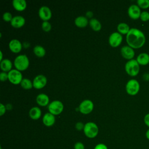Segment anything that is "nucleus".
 <instances>
[{
    "label": "nucleus",
    "instance_id": "obj_1",
    "mask_svg": "<svg viewBox=\"0 0 149 149\" xmlns=\"http://www.w3.org/2000/svg\"><path fill=\"white\" fill-rule=\"evenodd\" d=\"M126 40L129 47L133 49H137L141 48L144 45L146 37L140 30L137 28H132L126 34Z\"/></svg>",
    "mask_w": 149,
    "mask_h": 149
},
{
    "label": "nucleus",
    "instance_id": "obj_2",
    "mask_svg": "<svg viewBox=\"0 0 149 149\" xmlns=\"http://www.w3.org/2000/svg\"><path fill=\"white\" fill-rule=\"evenodd\" d=\"M14 65L16 69L19 71H24L26 70L29 66V59L25 54L19 55L15 58Z\"/></svg>",
    "mask_w": 149,
    "mask_h": 149
},
{
    "label": "nucleus",
    "instance_id": "obj_3",
    "mask_svg": "<svg viewBox=\"0 0 149 149\" xmlns=\"http://www.w3.org/2000/svg\"><path fill=\"white\" fill-rule=\"evenodd\" d=\"M98 127L96 123L93 122H88L84 124L83 129L85 136L89 139L95 138L98 134Z\"/></svg>",
    "mask_w": 149,
    "mask_h": 149
},
{
    "label": "nucleus",
    "instance_id": "obj_4",
    "mask_svg": "<svg viewBox=\"0 0 149 149\" xmlns=\"http://www.w3.org/2000/svg\"><path fill=\"white\" fill-rule=\"evenodd\" d=\"M126 72L130 76H136L138 74L140 70V65L136 59L128 61L125 66Z\"/></svg>",
    "mask_w": 149,
    "mask_h": 149
},
{
    "label": "nucleus",
    "instance_id": "obj_5",
    "mask_svg": "<svg viewBox=\"0 0 149 149\" xmlns=\"http://www.w3.org/2000/svg\"><path fill=\"white\" fill-rule=\"evenodd\" d=\"M140 90V84L136 79L129 80L126 84V91L130 95H136Z\"/></svg>",
    "mask_w": 149,
    "mask_h": 149
},
{
    "label": "nucleus",
    "instance_id": "obj_6",
    "mask_svg": "<svg viewBox=\"0 0 149 149\" xmlns=\"http://www.w3.org/2000/svg\"><path fill=\"white\" fill-rule=\"evenodd\" d=\"M49 112L54 115H58L63 110V104L61 101L54 100L50 102L48 106Z\"/></svg>",
    "mask_w": 149,
    "mask_h": 149
},
{
    "label": "nucleus",
    "instance_id": "obj_7",
    "mask_svg": "<svg viewBox=\"0 0 149 149\" xmlns=\"http://www.w3.org/2000/svg\"><path fill=\"white\" fill-rule=\"evenodd\" d=\"M8 80L9 81L15 85L20 84L23 76L20 71L17 69H12L8 73Z\"/></svg>",
    "mask_w": 149,
    "mask_h": 149
},
{
    "label": "nucleus",
    "instance_id": "obj_8",
    "mask_svg": "<svg viewBox=\"0 0 149 149\" xmlns=\"http://www.w3.org/2000/svg\"><path fill=\"white\" fill-rule=\"evenodd\" d=\"M79 111L83 114H88L94 109V104L90 100H84L81 101L79 106Z\"/></svg>",
    "mask_w": 149,
    "mask_h": 149
},
{
    "label": "nucleus",
    "instance_id": "obj_9",
    "mask_svg": "<svg viewBox=\"0 0 149 149\" xmlns=\"http://www.w3.org/2000/svg\"><path fill=\"white\" fill-rule=\"evenodd\" d=\"M123 37L118 32H113L109 37V44L113 48L118 47L122 42Z\"/></svg>",
    "mask_w": 149,
    "mask_h": 149
},
{
    "label": "nucleus",
    "instance_id": "obj_10",
    "mask_svg": "<svg viewBox=\"0 0 149 149\" xmlns=\"http://www.w3.org/2000/svg\"><path fill=\"white\" fill-rule=\"evenodd\" d=\"M47 83V77L43 74H38L34 78L33 81V85L35 88L41 89L45 86Z\"/></svg>",
    "mask_w": 149,
    "mask_h": 149
},
{
    "label": "nucleus",
    "instance_id": "obj_11",
    "mask_svg": "<svg viewBox=\"0 0 149 149\" xmlns=\"http://www.w3.org/2000/svg\"><path fill=\"white\" fill-rule=\"evenodd\" d=\"M141 13L140 8L137 5H131L127 10L129 16L133 20H137L140 18Z\"/></svg>",
    "mask_w": 149,
    "mask_h": 149
},
{
    "label": "nucleus",
    "instance_id": "obj_12",
    "mask_svg": "<svg viewBox=\"0 0 149 149\" xmlns=\"http://www.w3.org/2000/svg\"><path fill=\"white\" fill-rule=\"evenodd\" d=\"M38 15L44 21H48L52 17V12L47 6H42L38 10Z\"/></svg>",
    "mask_w": 149,
    "mask_h": 149
},
{
    "label": "nucleus",
    "instance_id": "obj_13",
    "mask_svg": "<svg viewBox=\"0 0 149 149\" xmlns=\"http://www.w3.org/2000/svg\"><path fill=\"white\" fill-rule=\"evenodd\" d=\"M120 54L124 58L128 60L133 59V58L135 55L133 48L129 47V45H125L122 47L120 49Z\"/></svg>",
    "mask_w": 149,
    "mask_h": 149
},
{
    "label": "nucleus",
    "instance_id": "obj_14",
    "mask_svg": "<svg viewBox=\"0 0 149 149\" xmlns=\"http://www.w3.org/2000/svg\"><path fill=\"white\" fill-rule=\"evenodd\" d=\"M9 48L10 50L13 53H19L22 48L21 42L17 39H13L10 40L9 43Z\"/></svg>",
    "mask_w": 149,
    "mask_h": 149
},
{
    "label": "nucleus",
    "instance_id": "obj_15",
    "mask_svg": "<svg viewBox=\"0 0 149 149\" xmlns=\"http://www.w3.org/2000/svg\"><path fill=\"white\" fill-rule=\"evenodd\" d=\"M25 22V19L22 16H15L13 17L10 24L14 28L19 29L24 25Z\"/></svg>",
    "mask_w": 149,
    "mask_h": 149
},
{
    "label": "nucleus",
    "instance_id": "obj_16",
    "mask_svg": "<svg viewBox=\"0 0 149 149\" xmlns=\"http://www.w3.org/2000/svg\"><path fill=\"white\" fill-rule=\"evenodd\" d=\"M42 122L47 127L52 126L55 122V115L49 112L45 113L42 117Z\"/></svg>",
    "mask_w": 149,
    "mask_h": 149
},
{
    "label": "nucleus",
    "instance_id": "obj_17",
    "mask_svg": "<svg viewBox=\"0 0 149 149\" xmlns=\"http://www.w3.org/2000/svg\"><path fill=\"white\" fill-rule=\"evenodd\" d=\"M49 101V99L48 96L44 93L39 94L36 97V102L40 106L45 107L48 104Z\"/></svg>",
    "mask_w": 149,
    "mask_h": 149
},
{
    "label": "nucleus",
    "instance_id": "obj_18",
    "mask_svg": "<svg viewBox=\"0 0 149 149\" xmlns=\"http://www.w3.org/2000/svg\"><path fill=\"white\" fill-rule=\"evenodd\" d=\"M12 6L16 10L21 12L26 8L27 3L25 0H13Z\"/></svg>",
    "mask_w": 149,
    "mask_h": 149
},
{
    "label": "nucleus",
    "instance_id": "obj_19",
    "mask_svg": "<svg viewBox=\"0 0 149 149\" xmlns=\"http://www.w3.org/2000/svg\"><path fill=\"white\" fill-rule=\"evenodd\" d=\"M29 114L31 119L37 120L41 116V110L39 107H34L30 109Z\"/></svg>",
    "mask_w": 149,
    "mask_h": 149
},
{
    "label": "nucleus",
    "instance_id": "obj_20",
    "mask_svg": "<svg viewBox=\"0 0 149 149\" xmlns=\"http://www.w3.org/2000/svg\"><path fill=\"white\" fill-rule=\"evenodd\" d=\"M88 23V20L87 17L84 16H79L74 19V24L78 27L83 28L87 26Z\"/></svg>",
    "mask_w": 149,
    "mask_h": 149
},
{
    "label": "nucleus",
    "instance_id": "obj_21",
    "mask_svg": "<svg viewBox=\"0 0 149 149\" xmlns=\"http://www.w3.org/2000/svg\"><path fill=\"white\" fill-rule=\"evenodd\" d=\"M136 61L139 65L145 66L149 63V55L146 52L141 53L137 56Z\"/></svg>",
    "mask_w": 149,
    "mask_h": 149
},
{
    "label": "nucleus",
    "instance_id": "obj_22",
    "mask_svg": "<svg viewBox=\"0 0 149 149\" xmlns=\"http://www.w3.org/2000/svg\"><path fill=\"white\" fill-rule=\"evenodd\" d=\"M0 68L3 72H9L12 70V62L9 59H4L1 61Z\"/></svg>",
    "mask_w": 149,
    "mask_h": 149
},
{
    "label": "nucleus",
    "instance_id": "obj_23",
    "mask_svg": "<svg viewBox=\"0 0 149 149\" xmlns=\"http://www.w3.org/2000/svg\"><path fill=\"white\" fill-rule=\"evenodd\" d=\"M117 30L118 33L121 34H127L130 31V29L127 24L125 23H120L117 26Z\"/></svg>",
    "mask_w": 149,
    "mask_h": 149
},
{
    "label": "nucleus",
    "instance_id": "obj_24",
    "mask_svg": "<svg viewBox=\"0 0 149 149\" xmlns=\"http://www.w3.org/2000/svg\"><path fill=\"white\" fill-rule=\"evenodd\" d=\"M89 24L91 28L94 31H100L101 29V24L99 20L97 19L92 18L89 21Z\"/></svg>",
    "mask_w": 149,
    "mask_h": 149
},
{
    "label": "nucleus",
    "instance_id": "obj_25",
    "mask_svg": "<svg viewBox=\"0 0 149 149\" xmlns=\"http://www.w3.org/2000/svg\"><path fill=\"white\" fill-rule=\"evenodd\" d=\"M33 52H34V54L39 58H42V57L44 56L45 55V53H46L45 48L43 47H42L41 45H36L34 47Z\"/></svg>",
    "mask_w": 149,
    "mask_h": 149
},
{
    "label": "nucleus",
    "instance_id": "obj_26",
    "mask_svg": "<svg viewBox=\"0 0 149 149\" xmlns=\"http://www.w3.org/2000/svg\"><path fill=\"white\" fill-rule=\"evenodd\" d=\"M21 87L25 90H30L33 87V82L27 78H23L20 83Z\"/></svg>",
    "mask_w": 149,
    "mask_h": 149
},
{
    "label": "nucleus",
    "instance_id": "obj_27",
    "mask_svg": "<svg viewBox=\"0 0 149 149\" xmlns=\"http://www.w3.org/2000/svg\"><path fill=\"white\" fill-rule=\"evenodd\" d=\"M137 5L142 9L149 8V0H137Z\"/></svg>",
    "mask_w": 149,
    "mask_h": 149
},
{
    "label": "nucleus",
    "instance_id": "obj_28",
    "mask_svg": "<svg viewBox=\"0 0 149 149\" xmlns=\"http://www.w3.org/2000/svg\"><path fill=\"white\" fill-rule=\"evenodd\" d=\"M41 28L44 31L48 32L51 30L52 26L48 21H44L41 24Z\"/></svg>",
    "mask_w": 149,
    "mask_h": 149
},
{
    "label": "nucleus",
    "instance_id": "obj_29",
    "mask_svg": "<svg viewBox=\"0 0 149 149\" xmlns=\"http://www.w3.org/2000/svg\"><path fill=\"white\" fill-rule=\"evenodd\" d=\"M140 19L143 22H147L149 20V12L147 11H143L141 13Z\"/></svg>",
    "mask_w": 149,
    "mask_h": 149
},
{
    "label": "nucleus",
    "instance_id": "obj_30",
    "mask_svg": "<svg viewBox=\"0 0 149 149\" xmlns=\"http://www.w3.org/2000/svg\"><path fill=\"white\" fill-rule=\"evenodd\" d=\"M2 18H3V20L6 22H11L13 17L12 14L10 12H6L3 14Z\"/></svg>",
    "mask_w": 149,
    "mask_h": 149
},
{
    "label": "nucleus",
    "instance_id": "obj_31",
    "mask_svg": "<svg viewBox=\"0 0 149 149\" xmlns=\"http://www.w3.org/2000/svg\"><path fill=\"white\" fill-rule=\"evenodd\" d=\"M0 80L2 81H5L6 80H8V74L6 72H2L0 73Z\"/></svg>",
    "mask_w": 149,
    "mask_h": 149
},
{
    "label": "nucleus",
    "instance_id": "obj_32",
    "mask_svg": "<svg viewBox=\"0 0 149 149\" xmlns=\"http://www.w3.org/2000/svg\"><path fill=\"white\" fill-rule=\"evenodd\" d=\"M74 149H85V147L83 143L77 141L74 145Z\"/></svg>",
    "mask_w": 149,
    "mask_h": 149
},
{
    "label": "nucleus",
    "instance_id": "obj_33",
    "mask_svg": "<svg viewBox=\"0 0 149 149\" xmlns=\"http://www.w3.org/2000/svg\"><path fill=\"white\" fill-rule=\"evenodd\" d=\"M75 127L77 130H83L84 127V125L83 124V123H82L81 122H78L76 123L75 125Z\"/></svg>",
    "mask_w": 149,
    "mask_h": 149
},
{
    "label": "nucleus",
    "instance_id": "obj_34",
    "mask_svg": "<svg viewBox=\"0 0 149 149\" xmlns=\"http://www.w3.org/2000/svg\"><path fill=\"white\" fill-rule=\"evenodd\" d=\"M94 149H108L107 145L104 143H98L94 148Z\"/></svg>",
    "mask_w": 149,
    "mask_h": 149
},
{
    "label": "nucleus",
    "instance_id": "obj_35",
    "mask_svg": "<svg viewBox=\"0 0 149 149\" xmlns=\"http://www.w3.org/2000/svg\"><path fill=\"white\" fill-rule=\"evenodd\" d=\"M6 112V107L2 103L0 104V115L2 116Z\"/></svg>",
    "mask_w": 149,
    "mask_h": 149
},
{
    "label": "nucleus",
    "instance_id": "obj_36",
    "mask_svg": "<svg viewBox=\"0 0 149 149\" xmlns=\"http://www.w3.org/2000/svg\"><path fill=\"white\" fill-rule=\"evenodd\" d=\"M144 122L145 125L149 127V113H147L144 118Z\"/></svg>",
    "mask_w": 149,
    "mask_h": 149
},
{
    "label": "nucleus",
    "instance_id": "obj_37",
    "mask_svg": "<svg viewBox=\"0 0 149 149\" xmlns=\"http://www.w3.org/2000/svg\"><path fill=\"white\" fill-rule=\"evenodd\" d=\"M93 12H91V11H88V12H87V13H86V16H87V18H91V19H92L91 17H92V16H93Z\"/></svg>",
    "mask_w": 149,
    "mask_h": 149
},
{
    "label": "nucleus",
    "instance_id": "obj_38",
    "mask_svg": "<svg viewBox=\"0 0 149 149\" xmlns=\"http://www.w3.org/2000/svg\"><path fill=\"white\" fill-rule=\"evenodd\" d=\"M144 80H149V73H145L143 76Z\"/></svg>",
    "mask_w": 149,
    "mask_h": 149
},
{
    "label": "nucleus",
    "instance_id": "obj_39",
    "mask_svg": "<svg viewBox=\"0 0 149 149\" xmlns=\"http://www.w3.org/2000/svg\"><path fill=\"white\" fill-rule=\"evenodd\" d=\"M145 136H146V139L149 140V129L146 131V134H145Z\"/></svg>",
    "mask_w": 149,
    "mask_h": 149
},
{
    "label": "nucleus",
    "instance_id": "obj_40",
    "mask_svg": "<svg viewBox=\"0 0 149 149\" xmlns=\"http://www.w3.org/2000/svg\"><path fill=\"white\" fill-rule=\"evenodd\" d=\"M0 53H1V61H2L3 60V59H2V56H3V55H2V51H0Z\"/></svg>",
    "mask_w": 149,
    "mask_h": 149
}]
</instances>
